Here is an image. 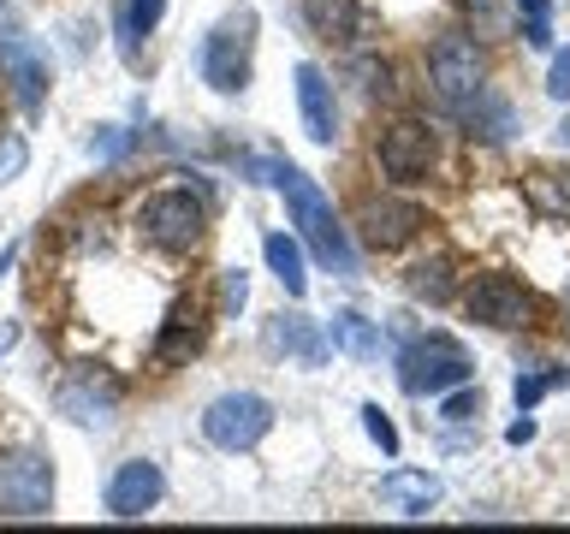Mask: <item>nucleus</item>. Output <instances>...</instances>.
<instances>
[{"label":"nucleus","instance_id":"obj_1","mask_svg":"<svg viewBox=\"0 0 570 534\" xmlns=\"http://www.w3.org/2000/svg\"><path fill=\"white\" fill-rule=\"evenodd\" d=\"M262 172H267V185L285 190L292 220L303 226V238H309V249L321 256V267H333V274H356V249L345 244V226L333 220L327 196L309 185V172H297V167H262Z\"/></svg>","mask_w":570,"mask_h":534},{"label":"nucleus","instance_id":"obj_2","mask_svg":"<svg viewBox=\"0 0 570 534\" xmlns=\"http://www.w3.org/2000/svg\"><path fill=\"white\" fill-rule=\"evenodd\" d=\"M249 53H256V12L238 7V12H226L220 24L208 30V42H203V78L232 96V89L249 83Z\"/></svg>","mask_w":570,"mask_h":534},{"label":"nucleus","instance_id":"obj_3","mask_svg":"<svg viewBox=\"0 0 570 534\" xmlns=\"http://www.w3.org/2000/svg\"><path fill=\"white\" fill-rule=\"evenodd\" d=\"M428 78H434V96L440 101H475L481 89H488V60H481V48H475V36H463V30H445L434 48H428Z\"/></svg>","mask_w":570,"mask_h":534},{"label":"nucleus","instance_id":"obj_4","mask_svg":"<svg viewBox=\"0 0 570 534\" xmlns=\"http://www.w3.org/2000/svg\"><path fill=\"white\" fill-rule=\"evenodd\" d=\"M267 427H274V404L262 392H226L203 409V434L220 452H249V445L267 439Z\"/></svg>","mask_w":570,"mask_h":534},{"label":"nucleus","instance_id":"obj_5","mask_svg":"<svg viewBox=\"0 0 570 534\" xmlns=\"http://www.w3.org/2000/svg\"><path fill=\"white\" fill-rule=\"evenodd\" d=\"M53 511V463L36 452H7L0 457V516L36 523Z\"/></svg>","mask_w":570,"mask_h":534},{"label":"nucleus","instance_id":"obj_6","mask_svg":"<svg viewBox=\"0 0 570 534\" xmlns=\"http://www.w3.org/2000/svg\"><path fill=\"white\" fill-rule=\"evenodd\" d=\"M203 231H208V202H203V196L160 190V196L142 202V238L160 244V249H173V256L196 249V244H203Z\"/></svg>","mask_w":570,"mask_h":534},{"label":"nucleus","instance_id":"obj_7","mask_svg":"<svg viewBox=\"0 0 570 534\" xmlns=\"http://www.w3.org/2000/svg\"><path fill=\"white\" fill-rule=\"evenodd\" d=\"M463 380H470V356H463L458 338L428 333L422 345L404 350V386L416 392V398H440V392H452Z\"/></svg>","mask_w":570,"mask_h":534},{"label":"nucleus","instance_id":"obj_8","mask_svg":"<svg viewBox=\"0 0 570 534\" xmlns=\"http://www.w3.org/2000/svg\"><path fill=\"white\" fill-rule=\"evenodd\" d=\"M381 172L386 178H399V185H416V178L434 172V160H440V142L434 131H428L422 119H392L386 131H381Z\"/></svg>","mask_w":570,"mask_h":534},{"label":"nucleus","instance_id":"obj_9","mask_svg":"<svg viewBox=\"0 0 570 534\" xmlns=\"http://www.w3.org/2000/svg\"><path fill=\"white\" fill-rule=\"evenodd\" d=\"M463 315L481 320V327L517 333V327H529V320H534V297L517 279H505V274H488V279H475L470 291H463Z\"/></svg>","mask_w":570,"mask_h":534},{"label":"nucleus","instance_id":"obj_10","mask_svg":"<svg viewBox=\"0 0 570 534\" xmlns=\"http://www.w3.org/2000/svg\"><path fill=\"white\" fill-rule=\"evenodd\" d=\"M53 398H60V416L71 422H107L119 409V380L107 368H71Z\"/></svg>","mask_w":570,"mask_h":534},{"label":"nucleus","instance_id":"obj_11","mask_svg":"<svg viewBox=\"0 0 570 534\" xmlns=\"http://www.w3.org/2000/svg\"><path fill=\"white\" fill-rule=\"evenodd\" d=\"M160 493H167V481H160V469L149 457H131V463H119L114 481H107V511L114 516H142V511H155L160 505Z\"/></svg>","mask_w":570,"mask_h":534},{"label":"nucleus","instance_id":"obj_12","mask_svg":"<svg viewBox=\"0 0 570 534\" xmlns=\"http://www.w3.org/2000/svg\"><path fill=\"white\" fill-rule=\"evenodd\" d=\"M356 226H363L368 249H404L422 231V208L416 202H363Z\"/></svg>","mask_w":570,"mask_h":534},{"label":"nucleus","instance_id":"obj_13","mask_svg":"<svg viewBox=\"0 0 570 534\" xmlns=\"http://www.w3.org/2000/svg\"><path fill=\"white\" fill-rule=\"evenodd\" d=\"M203 338H208V309L190 297V303H178V309L167 315V327H160V338H155V363H160V368L190 363V356L203 350Z\"/></svg>","mask_w":570,"mask_h":534},{"label":"nucleus","instance_id":"obj_14","mask_svg":"<svg viewBox=\"0 0 570 534\" xmlns=\"http://www.w3.org/2000/svg\"><path fill=\"white\" fill-rule=\"evenodd\" d=\"M297 113H303V131H309L315 142H333V131H338L333 89H327V78H321L315 66H297Z\"/></svg>","mask_w":570,"mask_h":534},{"label":"nucleus","instance_id":"obj_15","mask_svg":"<svg viewBox=\"0 0 570 534\" xmlns=\"http://www.w3.org/2000/svg\"><path fill=\"white\" fill-rule=\"evenodd\" d=\"M267 338H274V350L297 356L303 368H321V363H327V333H321L315 320H303V315H279Z\"/></svg>","mask_w":570,"mask_h":534},{"label":"nucleus","instance_id":"obj_16","mask_svg":"<svg viewBox=\"0 0 570 534\" xmlns=\"http://www.w3.org/2000/svg\"><path fill=\"white\" fill-rule=\"evenodd\" d=\"M303 18L321 42H351L356 24H363V7L356 0H303Z\"/></svg>","mask_w":570,"mask_h":534},{"label":"nucleus","instance_id":"obj_17","mask_svg":"<svg viewBox=\"0 0 570 534\" xmlns=\"http://www.w3.org/2000/svg\"><path fill=\"white\" fill-rule=\"evenodd\" d=\"M381 498H386V505H399L404 516H422V511L440 498V481H434V475H410V469H399V475L381 481Z\"/></svg>","mask_w":570,"mask_h":534},{"label":"nucleus","instance_id":"obj_18","mask_svg":"<svg viewBox=\"0 0 570 534\" xmlns=\"http://www.w3.org/2000/svg\"><path fill=\"white\" fill-rule=\"evenodd\" d=\"M0 66H7L12 71V89H18V107H30V113H36V107H42V66H36L30 60V48H18V42H7V36H0Z\"/></svg>","mask_w":570,"mask_h":534},{"label":"nucleus","instance_id":"obj_19","mask_svg":"<svg viewBox=\"0 0 570 534\" xmlns=\"http://www.w3.org/2000/svg\"><path fill=\"white\" fill-rule=\"evenodd\" d=\"M262 256H267V267H274V279L285 285V291L303 297L309 274H303V249H297V238H285V231H267V238H262Z\"/></svg>","mask_w":570,"mask_h":534},{"label":"nucleus","instance_id":"obj_20","mask_svg":"<svg viewBox=\"0 0 570 534\" xmlns=\"http://www.w3.org/2000/svg\"><path fill=\"white\" fill-rule=\"evenodd\" d=\"M333 345L345 356H356V363H374V356H381V327L363 315H351V309H338L333 315Z\"/></svg>","mask_w":570,"mask_h":534},{"label":"nucleus","instance_id":"obj_21","mask_svg":"<svg viewBox=\"0 0 570 534\" xmlns=\"http://www.w3.org/2000/svg\"><path fill=\"white\" fill-rule=\"evenodd\" d=\"M458 113H463V119H470V125H475V131H481V137H493V142H499V137H505V131H511V107H505V101H499V96H493V89H481V96H475V101H463V107H458Z\"/></svg>","mask_w":570,"mask_h":534},{"label":"nucleus","instance_id":"obj_22","mask_svg":"<svg viewBox=\"0 0 570 534\" xmlns=\"http://www.w3.org/2000/svg\"><path fill=\"white\" fill-rule=\"evenodd\" d=\"M410 291L428 297V303H445V291H452V256H434V261L410 267Z\"/></svg>","mask_w":570,"mask_h":534},{"label":"nucleus","instance_id":"obj_23","mask_svg":"<svg viewBox=\"0 0 570 534\" xmlns=\"http://www.w3.org/2000/svg\"><path fill=\"white\" fill-rule=\"evenodd\" d=\"M517 18L529 48H552V0H517Z\"/></svg>","mask_w":570,"mask_h":534},{"label":"nucleus","instance_id":"obj_24","mask_svg":"<svg viewBox=\"0 0 570 534\" xmlns=\"http://www.w3.org/2000/svg\"><path fill=\"white\" fill-rule=\"evenodd\" d=\"M529 190H534V202L552 208V214H570V172H529Z\"/></svg>","mask_w":570,"mask_h":534},{"label":"nucleus","instance_id":"obj_25","mask_svg":"<svg viewBox=\"0 0 570 534\" xmlns=\"http://www.w3.org/2000/svg\"><path fill=\"white\" fill-rule=\"evenodd\" d=\"M570 374L564 368H552V374H523V380H517V409H529V404H541L552 386H564Z\"/></svg>","mask_w":570,"mask_h":534},{"label":"nucleus","instance_id":"obj_26","mask_svg":"<svg viewBox=\"0 0 570 534\" xmlns=\"http://www.w3.org/2000/svg\"><path fill=\"white\" fill-rule=\"evenodd\" d=\"M363 427H368V439H374V445H381V452H386V457H392V452H399V427H392V422H386V409H381V404H363Z\"/></svg>","mask_w":570,"mask_h":534},{"label":"nucleus","instance_id":"obj_27","mask_svg":"<svg viewBox=\"0 0 570 534\" xmlns=\"http://www.w3.org/2000/svg\"><path fill=\"white\" fill-rule=\"evenodd\" d=\"M160 12H167V0H131V12H125V30L131 36H149L160 24Z\"/></svg>","mask_w":570,"mask_h":534},{"label":"nucleus","instance_id":"obj_28","mask_svg":"<svg viewBox=\"0 0 570 534\" xmlns=\"http://www.w3.org/2000/svg\"><path fill=\"white\" fill-rule=\"evenodd\" d=\"M463 12L475 18L481 36H499V30H505V18H499V0H463Z\"/></svg>","mask_w":570,"mask_h":534},{"label":"nucleus","instance_id":"obj_29","mask_svg":"<svg viewBox=\"0 0 570 534\" xmlns=\"http://www.w3.org/2000/svg\"><path fill=\"white\" fill-rule=\"evenodd\" d=\"M547 96H552V101H570V53H552V71H547Z\"/></svg>","mask_w":570,"mask_h":534},{"label":"nucleus","instance_id":"obj_30","mask_svg":"<svg viewBox=\"0 0 570 534\" xmlns=\"http://www.w3.org/2000/svg\"><path fill=\"white\" fill-rule=\"evenodd\" d=\"M440 416H445V422H470V416H481V392H458V398H445Z\"/></svg>","mask_w":570,"mask_h":534},{"label":"nucleus","instance_id":"obj_31","mask_svg":"<svg viewBox=\"0 0 570 534\" xmlns=\"http://www.w3.org/2000/svg\"><path fill=\"white\" fill-rule=\"evenodd\" d=\"M244 267H226V309H244Z\"/></svg>","mask_w":570,"mask_h":534},{"label":"nucleus","instance_id":"obj_32","mask_svg":"<svg viewBox=\"0 0 570 534\" xmlns=\"http://www.w3.org/2000/svg\"><path fill=\"white\" fill-rule=\"evenodd\" d=\"M18 160H24V149H18V142H12V149L0 155V172H18Z\"/></svg>","mask_w":570,"mask_h":534},{"label":"nucleus","instance_id":"obj_33","mask_svg":"<svg viewBox=\"0 0 570 534\" xmlns=\"http://www.w3.org/2000/svg\"><path fill=\"white\" fill-rule=\"evenodd\" d=\"M12 345V327H0V350H7Z\"/></svg>","mask_w":570,"mask_h":534},{"label":"nucleus","instance_id":"obj_34","mask_svg":"<svg viewBox=\"0 0 570 534\" xmlns=\"http://www.w3.org/2000/svg\"><path fill=\"white\" fill-rule=\"evenodd\" d=\"M559 137H564V142H570V119H564V125H559Z\"/></svg>","mask_w":570,"mask_h":534}]
</instances>
